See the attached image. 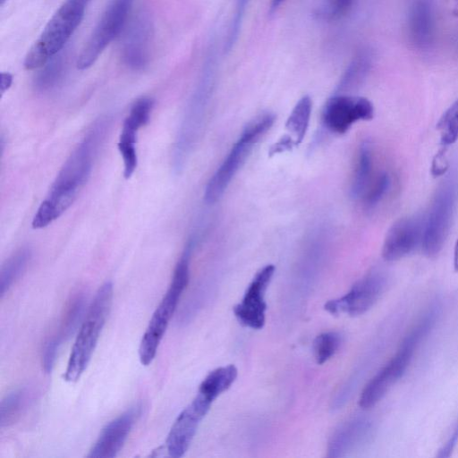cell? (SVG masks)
Segmentation results:
<instances>
[{
  "mask_svg": "<svg viewBox=\"0 0 458 458\" xmlns=\"http://www.w3.org/2000/svg\"><path fill=\"white\" fill-rule=\"evenodd\" d=\"M388 285L386 274L372 269L359 279L344 296L330 300L324 308L332 315L359 316L367 312L381 298Z\"/></svg>",
  "mask_w": 458,
  "mask_h": 458,
  "instance_id": "obj_8",
  "label": "cell"
},
{
  "mask_svg": "<svg viewBox=\"0 0 458 458\" xmlns=\"http://www.w3.org/2000/svg\"><path fill=\"white\" fill-rule=\"evenodd\" d=\"M457 442H458V424L455 427V428L453 432V435L450 437V438L447 440V442L445 444V445L440 449L437 456L438 457L450 456L452 454V451L455 447Z\"/></svg>",
  "mask_w": 458,
  "mask_h": 458,
  "instance_id": "obj_35",
  "label": "cell"
},
{
  "mask_svg": "<svg viewBox=\"0 0 458 458\" xmlns=\"http://www.w3.org/2000/svg\"><path fill=\"white\" fill-rule=\"evenodd\" d=\"M142 406L135 404L107 423L89 450V458H113L122 449Z\"/></svg>",
  "mask_w": 458,
  "mask_h": 458,
  "instance_id": "obj_14",
  "label": "cell"
},
{
  "mask_svg": "<svg viewBox=\"0 0 458 458\" xmlns=\"http://www.w3.org/2000/svg\"><path fill=\"white\" fill-rule=\"evenodd\" d=\"M454 268L458 272V239L456 241L454 251Z\"/></svg>",
  "mask_w": 458,
  "mask_h": 458,
  "instance_id": "obj_37",
  "label": "cell"
},
{
  "mask_svg": "<svg viewBox=\"0 0 458 458\" xmlns=\"http://www.w3.org/2000/svg\"><path fill=\"white\" fill-rule=\"evenodd\" d=\"M13 83V75L9 72H2L1 73V82H0V91L1 95H3L6 90H8Z\"/></svg>",
  "mask_w": 458,
  "mask_h": 458,
  "instance_id": "obj_36",
  "label": "cell"
},
{
  "mask_svg": "<svg viewBox=\"0 0 458 458\" xmlns=\"http://www.w3.org/2000/svg\"><path fill=\"white\" fill-rule=\"evenodd\" d=\"M275 270L272 264L259 269L248 285L242 301L233 307L234 316L242 326L252 329L263 327L267 310L265 293Z\"/></svg>",
  "mask_w": 458,
  "mask_h": 458,
  "instance_id": "obj_12",
  "label": "cell"
},
{
  "mask_svg": "<svg viewBox=\"0 0 458 458\" xmlns=\"http://www.w3.org/2000/svg\"><path fill=\"white\" fill-rule=\"evenodd\" d=\"M106 123L99 122L92 127L59 172L52 187L79 191L87 182L101 139L104 138Z\"/></svg>",
  "mask_w": 458,
  "mask_h": 458,
  "instance_id": "obj_9",
  "label": "cell"
},
{
  "mask_svg": "<svg viewBox=\"0 0 458 458\" xmlns=\"http://www.w3.org/2000/svg\"><path fill=\"white\" fill-rule=\"evenodd\" d=\"M237 369L233 364L219 367L208 374L200 383L198 391L215 401L232 386L237 377Z\"/></svg>",
  "mask_w": 458,
  "mask_h": 458,
  "instance_id": "obj_20",
  "label": "cell"
},
{
  "mask_svg": "<svg viewBox=\"0 0 458 458\" xmlns=\"http://www.w3.org/2000/svg\"><path fill=\"white\" fill-rule=\"evenodd\" d=\"M390 183L391 181L388 174L381 173L363 196L365 206L368 208L376 207L386 195Z\"/></svg>",
  "mask_w": 458,
  "mask_h": 458,
  "instance_id": "obj_30",
  "label": "cell"
},
{
  "mask_svg": "<svg viewBox=\"0 0 458 458\" xmlns=\"http://www.w3.org/2000/svg\"><path fill=\"white\" fill-rule=\"evenodd\" d=\"M295 145L296 143L294 140H293L288 135H284L277 142L271 146L269 149V155L272 156L286 150H291L292 148Z\"/></svg>",
  "mask_w": 458,
  "mask_h": 458,
  "instance_id": "obj_34",
  "label": "cell"
},
{
  "mask_svg": "<svg viewBox=\"0 0 458 458\" xmlns=\"http://www.w3.org/2000/svg\"><path fill=\"white\" fill-rule=\"evenodd\" d=\"M89 0H65L29 49L24 68H41L59 54L82 21Z\"/></svg>",
  "mask_w": 458,
  "mask_h": 458,
  "instance_id": "obj_2",
  "label": "cell"
},
{
  "mask_svg": "<svg viewBox=\"0 0 458 458\" xmlns=\"http://www.w3.org/2000/svg\"><path fill=\"white\" fill-rule=\"evenodd\" d=\"M32 391L21 387L7 394L0 404V426L8 427L14 423L29 405Z\"/></svg>",
  "mask_w": 458,
  "mask_h": 458,
  "instance_id": "obj_19",
  "label": "cell"
},
{
  "mask_svg": "<svg viewBox=\"0 0 458 458\" xmlns=\"http://www.w3.org/2000/svg\"><path fill=\"white\" fill-rule=\"evenodd\" d=\"M192 248L193 242L190 241L174 267L171 284L142 335L139 347V358L144 366L149 365L154 360L169 321L188 285Z\"/></svg>",
  "mask_w": 458,
  "mask_h": 458,
  "instance_id": "obj_3",
  "label": "cell"
},
{
  "mask_svg": "<svg viewBox=\"0 0 458 458\" xmlns=\"http://www.w3.org/2000/svg\"><path fill=\"white\" fill-rule=\"evenodd\" d=\"M374 116L372 103L362 97L336 95L329 98L322 111V122L326 128L343 134L358 121H369Z\"/></svg>",
  "mask_w": 458,
  "mask_h": 458,
  "instance_id": "obj_11",
  "label": "cell"
},
{
  "mask_svg": "<svg viewBox=\"0 0 458 458\" xmlns=\"http://www.w3.org/2000/svg\"><path fill=\"white\" fill-rule=\"evenodd\" d=\"M353 0H324L318 13L327 20L339 19L352 8Z\"/></svg>",
  "mask_w": 458,
  "mask_h": 458,
  "instance_id": "obj_31",
  "label": "cell"
},
{
  "mask_svg": "<svg viewBox=\"0 0 458 458\" xmlns=\"http://www.w3.org/2000/svg\"><path fill=\"white\" fill-rule=\"evenodd\" d=\"M371 423L367 419H355L343 425L332 437L328 445L329 457L344 456L369 434Z\"/></svg>",
  "mask_w": 458,
  "mask_h": 458,
  "instance_id": "obj_17",
  "label": "cell"
},
{
  "mask_svg": "<svg viewBox=\"0 0 458 458\" xmlns=\"http://www.w3.org/2000/svg\"><path fill=\"white\" fill-rule=\"evenodd\" d=\"M62 339L57 336L49 338L43 348L42 366L46 373H50L56 360L57 352Z\"/></svg>",
  "mask_w": 458,
  "mask_h": 458,
  "instance_id": "obj_33",
  "label": "cell"
},
{
  "mask_svg": "<svg viewBox=\"0 0 458 458\" xmlns=\"http://www.w3.org/2000/svg\"><path fill=\"white\" fill-rule=\"evenodd\" d=\"M282 2H284V0H272L271 10H276L282 4Z\"/></svg>",
  "mask_w": 458,
  "mask_h": 458,
  "instance_id": "obj_38",
  "label": "cell"
},
{
  "mask_svg": "<svg viewBox=\"0 0 458 458\" xmlns=\"http://www.w3.org/2000/svg\"><path fill=\"white\" fill-rule=\"evenodd\" d=\"M312 102L309 96L302 97L293 107L286 121L287 130L294 136L296 145H299L307 131Z\"/></svg>",
  "mask_w": 458,
  "mask_h": 458,
  "instance_id": "obj_23",
  "label": "cell"
},
{
  "mask_svg": "<svg viewBox=\"0 0 458 458\" xmlns=\"http://www.w3.org/2000/svg\"><path fill=\"white\" fill-rule=\"evenodd\" d=\"M213 402L214 400L198 391L191 403L181 411L165 441L170 456L178 458L186 453L200 421L209 411Z\"/></svg>",
  "mask_w": 458,
  "mask_h": 458,
  "instance_id": "obj_10",
  "label": "cell"
},
{
  "mask_svg": "<svg viewBox=\"0 0 458 458\" xmlns=\"http://www.w3.org/2000/svg\"><path fill=\"white\" fill-rule=\"evenodd\" d=\"M372 163L371 144L364 140L359 147L356 166L351 182L350 195L352 199L363 197L369 189Z\"/></svg>",
  "mask_w": 458,
  "mask_h": 458,
  "instance_id": "obj_18",
  "label": "cell"
},
{
  "mask_svg": "<svg viewBox=\"0 0 458 458\" xmlns=\"http://www.w3.org/2000/svg\"><path fill=\"white\" fill-rule=\"evenodd\" d=\"M423 229L417 217L397 220L386 233L382 247L383 259L395 261L410 254L422 242Z\"/></svg>",
  "mask_w": 458,
  "mask_h": 458,
  "instance_id": "obj_15",
  "label": "cell"
},
{
  "mask_svg": "<svg viewBox=\"0 0 458 458\" xmlns=\"http://www.w3.org/2000/svg\"><path fill=\"white\" fill-rule=\"evenodd\" d=\"M113 300V284L106 282L97 291L81 325L64 372L67 382H76L86 369L106 324Z\"/></svg>",
  "mask_w": 458,
  "mask_h": 458,
  "instance_id": "obj_4",
  "label": "cell"
},
{
  "mask_svg": "<svg viewBox=\"0 0 458 458\" xmlns=\"http://www.w3.org/2000/svg\"><path fill=\"white\" fill-rule=\"evenodd\" d=\"M6 0H0V5L3 6Z\"/></svg>",
  "mask_w": 458,
  "mask_h": 458,
  "instance_id": "obj_40",
  "label": "cell"
},
{
  "mask_svg": "<svg viewBox=\"0 0 458 458\" xmlns=\"http://www.w3.org/2000/svg\"><path fill=\"white\" fill-rule=\"evenodd\" d=\"M437 315L434 307L404 337L392 359L368 382L359 400L361 408L375 406L403 376L418 345L433 327Z\"/></svg>",
  "mask_w": 458,
  "mask_h": 458,
  "instance_id": "obj_1",
  "label": "cell"
},
{
  "mask_svg": "<svg viewBox=\"0 0 458 458\" xmlns=\"http://www.w3.org/2000/svg\"><path fill=\"white\" fill-rule=\"evenodd\" d=\"M133 0H113L103 13L77 61L78 70L92 66L106 47L122 32Z\"/></svg>",
  "mask_w": 458,
  "mask_h": 458,
  "instance_id": "obj_7",
  "label": "cell"
},
{
  "mask_svg": "<svg viewBox=\"0 0 458 458\" xmlns=\"http://www.w3.org/2000/svg\"><path fill=\"white\" fill-rule=\"evenodd\" d=\"M458 199V174H450L440 184L424 225L422 248L428 257L437 256L445 243Z\"/></svg>",
  "mask_w": 458,
  "mask_h": 458,
  "instance_id": "obj_6",
  "label": "cell"
},
{
  "mask_svg": "<svg viewBox=\"0 0 458 458\" xmlns=\"http://www.w3.org/2000/svg\"><path fill=\"white\" fill-rule=\"evenodd\" d=\"M152 33V22L148 13L140 12L128 25L121 46L123 61L131 69L140 70L147 65Z\"/></svg>",
  "mask_w": 458,
  "mask_h": 458,
  "instance_id": "obj_13",
  "label": "cell"
},
{
  "mask_svg": "<svg viewBox=\"0 0 458 458\" xmlns=\"http://www.w3.org/2000/svg\"><path fill=\"white\" fill-rule=\"evenodd\" d=\"M369 69V61L366 55H360L350 66L339 86L340 90L352 89L365 78Z\"/></svg>",
  "mask_w": 458,
  "mask_h": 458,
  "instance_id": "obj_28",
  "label": "cell"
},
{
  "mask_svg": "<svg viewBox=\"0 0 458 458\" xmlns=\"http://www.w3.org/2000/svg\"><path fill=\"white\" fill-rule=\"evenodd\" d=\"M137 130L123 123L119 137L118 149L123 161V176L131 178L137 167Z\"/></svg>",
  "mask_w": 458,
  "mask_h": 458,
  "instance_id": "obj_24",
  "label": "cell"
},
{
  "mask_svg": "<svg viewBox=\"0 0 458 458\" xmlns=\"http://www.w3.org/2000/svg\"><path fill=\"white\" fill-rule=\"evenodd\" d=\"M58 218L55 208L47 199L38 207L33 220L32 227L34 229H42Z\"/></svg>",
  "mask_w": 458,
  "mask_h": 458,
  "instance_id": "obj_32",
  "label": "cell"
},
{
  "mask_svg": "<svg viewBox=\"0 0 458 458\" xmlns=\"http://www.w3.org/2000/svg\"><path fill=\"white\" fill-rule=\"evenodd\" d=\"M274 121V114L265 113L252 119L244 127L223 163L208 182L204 192V199L207 203L213 204L221 198L231 180L250 155L253 146L271 128Z\"/></svg>",
  "mask_w": 458,
  "mask_h": 458,
  "instance_id": "obj_5",
  "label": "cell"
},
{
  "mask_svg": "<svg viewBox=\"0 0 458 458\" xmlns=\"http://www.w3.org/2000/svg\"><path fill=\"white\" fill-rule=\"evenodd\" d=\"M340 332L329 331L318 335L313 342V352L318 364H323L333 357L343 343Z\"/></svg>",
  "mask_w": 458,
  "mask_h": 458,
  "instance_id": "obj_25",
  "label": "cell"
},
{
  "mask_svg": "<svg viewBox=\"0 0 458 458\" xmlns=\"http://www.w3.org/2000/svg\"><path fill=\"white\" fill-rule=\"evenodd\" d=\"M153 106L154 101L152 98L146 97L139 98L132 105L124 123L138 131L149 121Z\"/></svg>",
  "mask_w": 458,
  "mask_h": 458,
  "instance_id": "obj_27",
  "label": "cell"
},
{
  "mask_svg": "<svg viewBox=\"0 0 458 458\" xmlns=\"http://www.w3.org/2000/svg\"><path fill=\"white\" fill-rule=\"evenodd\" d=\"M65 67V55L60 52L41 67L34 80L35 89L43 92L55 87L63 78Z\"/></svg>",
  "mask_w": 458,
  "mask_h": 458,
  "instance_id": "obj_22",
  "label": "cell"
},
{
  "mask_svg": "<svg viewBox=\"0 0 458 458\" xmlns=\"http://www.w3.org/2000/svg\"><path fill=\"white\" fill-rule=\"evenodd\" d=\"M248 0H238V9H239V14L242 12L246 3ZM238 14V15H239Z\"/></svg>",
  "mask_w": 458,
  "mask_h": 458,
  "instance_id": "obj_39",
  "label": "cell"
},
{
  "mask_svg": "<svg viewBox=\"0 0 458 458\" xmlns=\"http://www.w3.org/2000/svg\"><path fill=\"white\" fill-rule=\"evenodd\" d=\"M31 252L21 248L13 253L2 266L0 271V296L3 298L13 283L21 276L30 259Z\"/></svg>",
  "mask_w": 458,
  "mask_h": 458,
  "instance_id": "obj_21",
  "label": "cell"
},
{
  "mask_svg": "<svg viewBox=\"0 0 458 458\" xmlns=\"http://www.w3.org/2000/svg\"><path fill=\"white\" fill-rule=\"evenodd\" d=\"M84 306L85 297L81 293L76 294L70 301L64 317L61 335H58L62 340L64 337L69 336L78 325Z\"/></svg>",
  "mask_w": 458,
  "mask_h": 458,
  "instance_id": "obj_29",
  "label": "cell"
},
{
  "mask_svg": "<svg viewBox=\"0 0 458 458\" xmlns=\"http://www.w3.org/2000/svg\"><path fill=\"white\" fill-rule=\"evenodd\" d=\"M408 28L410 38L416 47L425 49L431 45L435 33L432 0H412Z\"/></svg>",
  "mask_w": 458,
  "mask_h": 458,
  "instance_id": "obj_16",
  "label": "cell"
},
{
  "mask_svg": "<svg viewBox=\"0 0 458 458\" xmlns=\"http://www.w3.org/2000/svg\"><path fill=\"white\" fill-rule=\"evenodd\" d=\"M437 129L440 133V143L444 147L454 144L458 140V99L443 114Z\"/></svg>",
  "mask_w": 458,
  "mask_h": 458,
  "instance_id": "obj_26",
  "label": "cell"
}]
</instances>
